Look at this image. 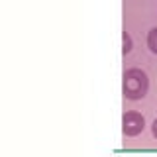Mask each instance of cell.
<instances>
[{
    "label": "cell",
    "mask_w": 157,
    "mask_h": 157,
    "mask_svg": "<svg viewBox=\"0 0 157 157\" xmlns=\"http://www.w3.org/2000/svg\"><path fill=\"white\" fill-rule=\"evenodd\" d=\"M149 90V77L144 69L132 67L124 71L122 77V92L128 100H141Z\"/></svg>",
    "instance_id": "1"
},
{
    "label": "cell",
    "mask_w": 157,
    "mask_h": 157,
    "mask_svg": "<svg viewBox=\"0 0 157 157\" xmlns=\"http://www.w3.org/2000/svg\"><path fill=\"white\" fill-rule=\"evenodd\" d=\"M145 128V118L140 114L137 110H128L122 116V132L128 137H136L144 132Z\"/></svg>",
    "instance_id": "2"
},
{
    "label": "cell",
    "mask_w": 157,
    "mask_h": 157,
    "mask_svg": "<svg viewBox=\"0 0 157 157\" xmlns=\"http://www.w3.org/2000/svg\"><path fill=\"white\" fill-rule=\"evenodd\" d=\"M147 47L153 55H157V26L151 28L149 33H147Z\"/></svg>",
    "instance_id": "3"
},
{
    "label": "cell",
    "mask_w": 157,
    "mask_h": 157,
    "mask_svg": "<svg viewBox=\"0 0 157 157\" xmlns=\"http://www.w3.org/2000/svg\"><path fill=\"white\" fill-rule=\"evenodd\" d=\"M134 49V41H132V36H130V32H122V53L124 55H128V53Z\"/></svg>",
    "instance_id": "4"
},
{
    "label": "cell",
    "mask_w": 157,
    "mask_h": 157,
    "mask_svg": "<svg viewBox=\"0 0 157 157\" xmlns=\"http://www.w3.org/2000/svg\"><path fill=\"white\" fill-rule=\"evenodd\" d=\"M151 134H153V137L157 140V118L153 120V124H151Z\"/></svg>",
    "instance_id": "5"
}]
</instances>
